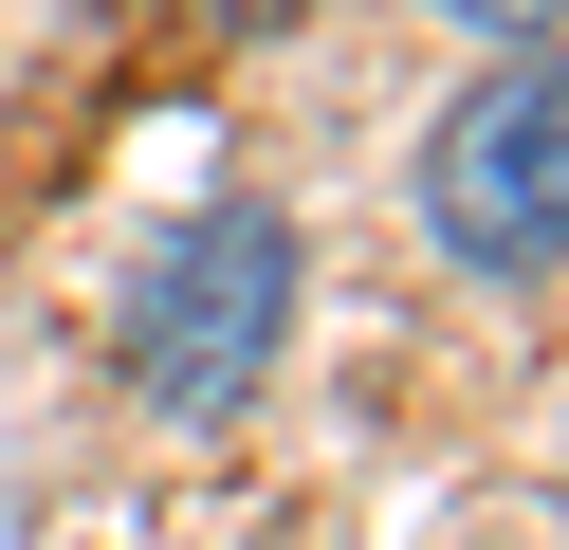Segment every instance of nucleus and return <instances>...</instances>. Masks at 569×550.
I'll use <instances>...</instances> for the list:
<instances>
[{
  "label": "nucleus",
  "mask_w": 569,
  "mask_h": 550,
  "mask_svg": "<svg viewBox=\"0 0 569 550\" xmlns=\"http://www.w3.org/2000/svg\"><path fill=\"white\" fill-rule=\"evenodd\" d=\"M276 349H295V220L276 202L166 220L148 276H129V312H111V367L166 403V422H239V403L276 386Z\"/></svg>",
  "instance_id": "nucleus-1"
},
{
  "label": "nucleus",
  "mask_w": 569,
  "mask_h": 550,
  "mask_svg": "<svg viewBox=\"0 0 569 550\" xmlns=\"http://www.w3.org/2000/svg\"><path fill=\"white\" fill-rule=\"evenodd\" d=\"M422 239L459 276H569V37H496V73L422 129Z\"/></svg>",
  "instance_id": "nucleus-2"
}]
</instances>
